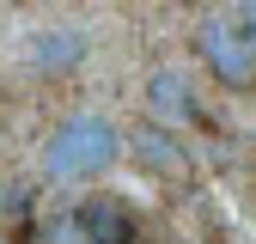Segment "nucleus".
<instances>
[{
    "label": "nucleus",
    "mask_w": 256,
    "mask_h": 244,
    "mask_svg": "<svg viewBox=\"0 0 256 244\" xmlns=\"http://www.w3.org/2000/svg\"><path fill=\"white\" fill-rule=\"evenodd\" d=\"M202 116V98H196V80L183 68H152L146 74V122H165V128H183V122Z\"/></svg>",
    "instance_id": "nucleus-3"
},
{
    "label": "nucleus",
    "mask_w": 256,
    "mask_h": 244,
    "mask_svg": "<svg viewBox=\"0 0 256 244\" xmlns=\"http://www.w3.org/2000/svg\"><path fill=\"white\" fill-rule=\"evenodd\" d=\"M196 55H202V68H208L220 86H232V92H244V86L256 80V43H250L244 18L208 12V18L196 24Z\"/></svg>",
    "instance_id": "nucleus-2"
},
{
    "label": "nucleus",
    "mask_w": 256,
    "mask_h": 244,
    "mask_svg": "<svg viewBox=\"0 0 256 244\" xmlns=\"http://www.w3.org/2000/svg\"><path fill=\"white\" fill-rule=\"evenodd\" d=\"M74 220H80L86 244H134V214H128V202H116V196H86L74 208Z\"/></svg>",
    "instance_id": "nucleus-5"
},
{
    "label": "nucleus",
    "mask_w": 256,
    "mask_h": 244,
    "mask_svg": "<svg viewBox=\"0 0 256 244\" xmlns=\"http://www.w3.org/2000/svg\"><path fill=\"white\" fill-rule=\"evenodd\" d=\"M49 244H86V232H80V220H74V208L49 226Z\"/></svg>",
    "instance_id": "nucleus-7"
},
{
    "label": "nucleus",
    "mask_w": 256,
    "mask_h": 244,
    "mask_svg": "<svg viewBox=\"0 0 256 244\" xmlns=\"http://www.w3.org/2000/svg\"><path fill=\"white\" fill-rule=\"evenodd\" d=\"M116 159H122V128H116L104 110H74V116L43 140V177H49V183L104 177Z\"/></svg>",
    "instance_id": "nucleus-1"
},
{
    "label": "nucleus",
    "mask_w": 256,
    "mask_h": 244,
    "mask_svg": "<svg viewBox=\"0 0 256 244\" xmlns=\"http://www.w3.org/2000/svg\"><path fill=\"white\" fill-rule=\"evenodd\" d=\"M238 12H244V24H250V18H256V0H238Z\"/></svg>",
    "instance_id": "nucleus-8"
},
{
    "label": "nucleus",
    "mask_w": 256,
    "mask_h": 244,
    "mask_svg": "<svg viewBox=\"0 0 256 244\" xmlns=\"http://www.w3.org/2000/svg\"><path fill=\"white\" fill-rule=\"evenodd\" d=\"M244 30H250V43H256V18H250V24H244Z\"/></svg>",
    "instance_id": "nucleus-9"
},
{
    "label": "nucleus",
    "mask_w": 256,
    "mask_h": 244,
    "mask_svg": "<svg viewBox=\"0 0 256 244\" xmlns=\"http://www.w3.org/2000/svg\"><path fill=\"white\" fill-rule=\"evenodd\" d=\"M128 152H134V165L152 171V177H189V146L165 122H140V128L128 134Z\"/></svg>",
    "instance_id": "nucleus-4"
},
{
    "label": "nucleus",
    "mask_w": 256,
    "mask_h": 244,
    "mask_svg": "<svg viewBox=\"0 0 256 244\" xmlns=\"http://www.w3.org/2000/svg\"><path fill=\"white\" fill-rule=\"evenodd\" d=\"M80 37H74V30H49V37H37V43H30V68H37V74H68L74 68V61H80Z\"/></svg>",
    "instance_id": "nucleus-6"
}]
</instances>
